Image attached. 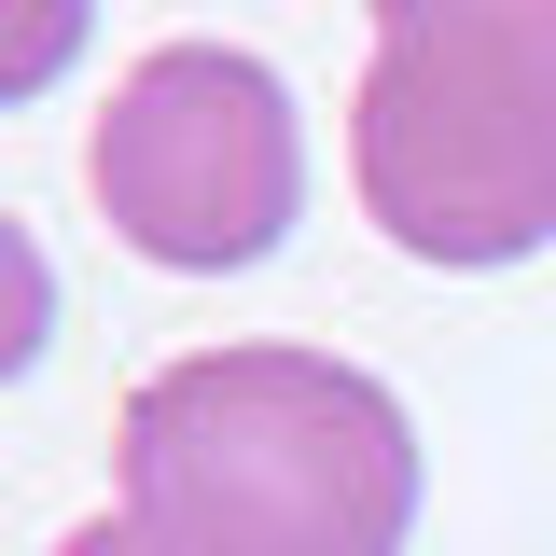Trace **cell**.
Returning <instances> with one entry per match:
<instances>
[{
  "mask_svg": "<svg viewBox=\"0 0 556 556\" xmlns=\"http://www.w3.org/2000/svg\"><path fill=\"white\" fill-rule=\"evenodd\" d=\"M126 529L153 556H404L417 417L320 348H195L126 390Z\"/></svg>",
  "mask_w": 556,
  "mask_h": 556,
  "instance_id": "6da1fadb",
  "label": "cell"
},
{
  "mask_svg": "<svg viewBox=\"0 0 556 556\" xmlns=\"http://www.w3.org/2000/svg\"><path fill=\"white\" fill-rule=\"evenodd\" d=\"M348 167L390 251L529 265L556 237V0H376Z\"/></svg>",
  "mask_w": 556,
  "mask_h": 556,
  "instance_id": "7a4b0ae2",
  "label": "cell"
},
{
  "mask_svg": "<svg viewBox=\"0 0 556 556\" xmlns=\"http://www.w3.org/2000/svg\"><path fill=\"white\" fill-rule=\"evenodd\" d=\"M84 181L112 208L139 265L181 278H237L265 265L306 208V126H292V84L237 42H153L112 84V112L84 139Z\"/></svg>",
  "mask_w": 556,
  "mask_h": 556,
  "instance_id": "3957f363",
  "label": "cell"
},
{
  "mask_svg": "<svg viewBox=\"0 0 556 556\" xmlns=\"http://www.w3.org/2000/svg\"><path fill=\"white\" fill-rule=\"evenodd\" d=\"M84 28H98V0H0V112L56 84L84 56Z\"/></svg>",
  "mask_w": 556,
  "mask_h": 556,
  "instance_id": "277c9868",
  "label": "cell"
},
{
  "mask_svg": "<svg viewBox=\"0 0 556 556\" xmlns=\"http://www.w3.org/2000/svg\"><path fill=\"white\" fill-rule=\"evenodd\" d=\"M42 334H56V265H42V237L0 208V390L42 362Z\"/></svg>",
  "mask_w": 556,
  "mask_h": 556,
  "instance_id": "5b68a950",
  "label": "cell"
},
{
  "mask_svg": "<svg viewBox=\"0 0 556 556\" xmlns=\"http://www.w3.org/2000/svg\"><path fill=\"white\" fill-rule=\"evenodd\" d=\"M56 556H153V543H139L126 515H98V529H70V543H56Z\"/></svg>",
  "mask_w": 556,
  "mask_h": 556,
  "instance_id": "8992f818",
  "label": "cell"
}]
</instances>
